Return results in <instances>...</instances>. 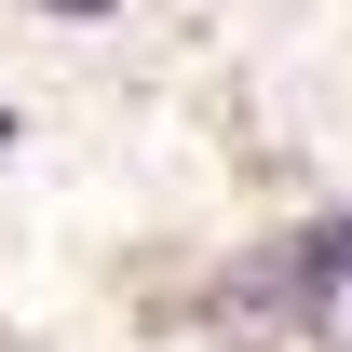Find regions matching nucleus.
<instances>
[{
    "label": "nucleus",
    "instance_id": "1",
    "mask_svg": "<svg viewBox=\"0 0 352 352\" xmlns=\"http://www.w3.org/2000/svg\"><path fill=\"white\" fill-rule=\"evenodd\" d=\"M41 14H109V0H41Z\"/></svg>",
    "mask_w": 352,
    "mask_h": 352
}]
</instances>
